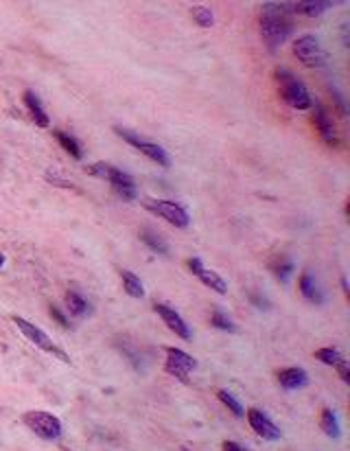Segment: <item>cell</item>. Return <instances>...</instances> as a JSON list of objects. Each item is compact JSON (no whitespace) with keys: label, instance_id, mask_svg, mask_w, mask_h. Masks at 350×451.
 Wrapping results in <instances>:
<instances>
[{"label":"cell","instance_id":"cell-31","mask_svg":"<svg viewBox=\"0 0 350 451\" xmlns=\"http://www.w3.org/2000/svg\"><path fill=\"white\" fill-rule=\"evenodd\" d=\"M252 303H256V305H258L261 309H263V307H265V309H267V307H270V303H267V300H265V298L261 300L258 296H252Z\"/></svg>","mask_w":350,"mask_h":451},{"label":"cell","instance_id":"cell-24","mask_svg":"<svg viewBox=\"0 0 350 451\" xmlns=\"http://www.w3.org/2000/svg\"><path fill=\"white\" fill-rule=\"evenodd\" d=\"M217 399L228 407V410L237 416V419H243L245 416V410L243 405L239 403V399H235V395H230L228 390H217Z\"/></svg>","mask_w":350,"mask_h":451},{"label":"cell","instance_id":"cell-4","mask_svg":"<svg viewBox=\"0 0 350 451\" xmlns=\"http://www.w3.org/2000/svg\"><path fill=\"white\" fill-rule=\"evenodd\" d=\"M11 320H13V325L20 329V333H23L29 342H33V344H35L37 349H42L44 353H49V355L61 359L64 363H73V359L66 355V351L61 349V347H57L55 342H53L42 329L33 325V322H29V320H25V318H20V315H13Z\"/></svg>","mask_w":350,"mask_h":451},{"label":"cell","instance_id":"cell-22","mask_svg":"<svg viewBox=\"0 0 350 451\" xmlns=\"http://www.w3.org/2000/svg\"><path fill=\"white\" fill-rule=\"evenodd\" d=\"M53 136L57 138V143L66 149V152L75 158V160H81V156H84V152H81V145L70 136V134H66V132H59V130H55L53 132Z\"/></svg>","mask_w":350,"mask_h":451},{"label":"cell","instance_id":"cell-19","mask_svg":"<svg viewBox=\"0 0 350 451\" xmlns=\"http://www.w3.org/2000/svg\"><path fill=\"white\" fill-rule=\"evenodd\" d=\"M120 281H123V287H125L127 296H132V298H145V285L140 283V278L134 272L123 270L120 272Z\"/></svg>","mask_w":350,"mask_h":451},{"label":"cell","instance_id":"cell-27","mask_svg":"<svg viewBox=\"0 0 350 451\" xmlns=\"http://www.w3.org/2000/svg\"><path fill=\"white\" fill-rule=\"evenodd\" d=\"M211 325L215 327V329H219V331H228V333H235L237 331V327H235V322L225 315L223 311H213V315H211Z\"/></svg>","mask_w":350,"mask_h":451},{"label":"cell","instance_id":"cell-1","mask_svg":"<svg viewBox=\"0 0 350 451\" xmlns=\"http://www.w3.org/2000/svg\"><path fill=\"white\" fill-rule=\"evenodd\" d=\"M294 20L287 3H267L261 7V35L272 51L292 35Z\"/></svg>","mask_w":350,"mask_h":451},{"label":"cell","instance_id":"cell-11","mask_svg":"<svg viewBox=\"0 0 350 451\" xmlns=\"http://www.w3.org/2000/svg\"><path fill=\"white\" fill-rule=\"evenodd\" d=\"M187 265H189V270L193 272V276H197L199 283H204L206 287H211V289L217 291V294H225V291H228V283H225V278L219 276L215 270L204 267V263H201L199 256H191V259L187 261Z\"/></svg>","mask_w":350,"mask_h":451},{"label":"cell","instance_id":"cell-14","mask_svg":"<svg viewBox=\"0 0 350 451\" xmlns=\"http://www.w3.org/2000/svg\"><path fill=\"white\" fill-rule=\"evenodd\" d=\"M287 5H289L292 13H302V16H308V18H318V16H322L326 9H331L337 3H331V0H304V3H287Z\"/></svg>","mask_w":350,"mask_h":451},{"label":"cell","instance_id":"cell-12","mask_svg":"<svg viewBox=\"0 0 350 451\" xmlns=\"http://www.w3.org/2000/svg\"><path fill=\"white\" fill-rule=\"evenodd\" d=\"M154 309H156V313L162 318V322L164 325H167L177 337H182V339H187V342H191L193 339V333H191V329H189V325L187 322H184V318L173 309V307H169V305H164V303H156L154 305Z\"/></svg>","mask_w":350,"mask_h":451},{"label":"cell","instance_id":"cell-28","mask_svg":"<svg viewBox=\"0 0 350 451\" xmlns=\"http://www.w3.org/2000/svg\"><path fill=\"white\" fill-rule=\"evenodd\" d=\"M51 318L57 322V325H59L61 329H68V318H66L64 313H61L57 307H53V305H51Z\"/></svg>","mask_w":350,"mask_h":451},{"label":"cell","instance_id":"cell-30","mask_svg":"<svg viewBox=\"0 0 350 451\" xmlns=\"http://www.w3.org/2000/svg\"><path fill=\"white\" fill-rule=\"evenodd\" d=\"M221 449H223V451H248V449L241 447V445L235 443V440H225V443L221 445Z\"/></svg>","mask_w":350,"mask_h":451},{"label":"cell","instance_id":"cell-17","mask_svg":"<svg viewBox=\"0 0 350 451\" xmlns=\"http://www.w3.org/2000/svg\"><path fill=\"white\" fill-rule=\"evenodd\" d=\"M300 294L308 300V303H313V305H322L324 303V294H322V289H320V285L315 283V278L308 274V272H304L302 276H300Z\"/></svg>","mask_w":350,"mask_h":451},{"label":"cell","instance_id":"cell-32","mask_svg":"<svg viewBox=\"0 0 350 451\" xmlns=\"http://www.w3.org/2000/svg\"><path fill=\"white\" fill-rule=\"evenodd\" d=\"M5 261H7V256H5L3 252H0V270H3V267H5Z\"/></svg>","mask_w":350,"mask_h":451},{"label":"cell","instance_id":"cell-5","mask_svg":"<svg viewBox=\"0 0 350 451\" xmlns=\"http://www.w3.org/2000/svg\"><path fill=\"white\" fill-rule=\"evenodd\" d=\"M142 208H145L147 212L156 215V217L169 222L171 226L175 228H187L191 224V215L189 210L184 208L182 204L177 202H171V200H142Z\"/></svg>","mask_w":350,"mask_h":451},{"label":"cell","instance_id":"cell-29","mask_svg":"<svg viewBox=\"0 0 350 451\" xmlns=\"http://www.w3.org/2000/svg\"><path fill=\"white\" fill-rule=\"evenodd\" d=\"M335 368H337V373H339L342 381H344V383H350V371H348V363H346V359H344V361H339Z\"/></svg>","mask_w":350,"mask_h":451},{"label":"cell","instance_id":"cell-33","mask_svg":"<svg viewBox=\"0 0 350 451\" xmlns=\"http://www.w3.org/2000/svg\"><path fill=\"white\" fill-rule=\"evenodd\" d=\"M180 451H189V449H180Z\"/></svg>","mask_w":350,"mask_h":451},{"label":"cell","instance_id":"cell-20","mask_svg":"<svg viewBox=\"0 0 350 451\" xmlns=\"http://www.w3.org/2000/svg\"><path fill=\"white\" fill-rule=\"evenodd\" d=\"M320 427L324 429V434L328 438H339L342 436V427H339V421L335 416L333 410H322V416H320Z\"/></svg>","mask_w":350,"mask_h":451},{"label":"cell","instance_id":"cell-23","mask_svg":"<svg viewBox=\"0 0 350 451\" xmlns=\"http://www.w3.org/2000/svg\"><path fill=\"white\" fill-rule=\"evenodd\" d=\"M315 359H320L322 363H326V366H333L335 368L339 361H344V355L335 347H324V349L315 351Z\"/></svg>","mask_w":350,"mask_h":451},{"label":"cell","instance_id":"cell-10","mask_svg":"<svg viewBox=\"0 0 350 451\" xmlns=\"http://www.w3.org/2000/svg\"><path fill=\"white\" fill-rule=\"evenodd\" d=\"M86 171L90 176L94 178H101V180H108L112 184V188H123V186H134V178L130 174H125V171L116 169L114 164H108V162H94V164H88Z\"/></svg>","mask_w":350,"mask_h":451},{"label":"cell","instance_id":"cell-9","mask_svg":"<svg viewBox=\"0 0 350 451\" xmlns=\"http://www.w3.org/2000/svg\"><path fill=\"white\" fill-rule=\"evenodd\" d=\"M245 419H248L250 427L254 429V434H258L263 440H280L282 438L280 427L265 412H261L258 407H250V410H245Z\"/></svg>","mask_w":350,"mask_h":451},{"label":"cell","instance_id":"cell-15","mask_svg":"<svg viewBox=\"0 0 350 451\" xmlns=\"http://www.w3.org/2000/svg\"><path fill=\"white\" fill-rule=\"evenodd\" d=\"M23 101H25L27 110H29V114H31V119H33V123L37 127H49L51 125V119H49L46 110L42 107V103H39V99H37V95L33 90H27L23 95Z\"/></svg>","mask_w":350,"mask_h":451},{"label":"cell","instance_id":"cell-8","mask_svg":"<svg viewBox=\"0 0 350 451\" xmlns=\"http://www.w3.org/2000/svg\"><path fill=\"white\" fill-rule=\"evenodd\" d=\"M167 351V361H164V371L171 377H175L182 383H191V373L197 368V359L191 357L189 353H184L175 347H164Z\"/></svg>","mask_w":350,"mask_h":451},{"label":"cell","instance_id":"cell-3","mask_svg":"<svg viewBox=\"0 0 350 451\" xmlns=\"http://www.w3.org/2000/svg\"><path fill=\"white\" fill-rule=\"evenodd\" d=\"M23 423L42 440H57V438H61V434H64V425H61V421L53 412H46V410L25 412Z\"/></svg>","mask_w":350,"mask_h":451},{"label":"cell","instance_id":"cell-25","mask_svg":"<svg viewBox=\"0 0 350 451\" xmlns=\"http://www.w3.org/2000/svg\"><path fill=\"white\" fill-rule=\"evenodd\" d=\"M191 16H193V20L201 29H211L215 25V16H213V11L208 7H193Z\"/></svg>","mask_w":350,"mask_h":451},{"label":"cell","instance_id":"cell-2","mask_svg":"<svg viewBox=\"0 0 350 451\" xmlns=\"http://www.w3.org/2000/svg\"><path fill=\"white\" fill-rule=\"evenodd\" d=\"M276 81H278V92L287 105L294 107V110H311L315 101L308 95L306 85L294 73H289L287 68H278Z\"/></svg>","mask_w":350,"mask_h":451},{"label":"cell","instance_id":"cell-26","mask_svg":"<svg viewBox=\"0 0 350 451\" xmlns=\"http://www.w3.org/2000/svg\"><path fill=\"white\" fill-rule=\"evenodd\" d=\"M294 270H296V265H294L289 259H285V256H282V259H278V261L272 265V272L276 274V278H278L280 283H287V281H289V276L294 274Z\"/></svg>","mask_w":350,"mask_h":451},{"label":"cell","instance_id":"cell-21","mask_svg":"<svg viewBox=\"0 0 350 451\" xmlns=\"http://www.w3.org/2000/svg\"><path fill=\"white\" fill-rule=\"evenodd\" d=\"M66 307H68V311H70L73 315H77V318L90 313V305L86 303V298L81 296V294H77V291H73V289L66 291Z\"/></svg>","mask_w":350,"mask_h":451},{"label":"cell","instance_id":"cell-18","mask_svg":"<svg viewBox=\"0 0 350 451\" xmlns=\"http://www.w3.org/2000/svg\"><path fill=\"white\" fill-rule=\"evenodd\" d=\"M140 241L145 243L149 250H154L156 254H160V256H167L169 254V243L164 241V237L162 234H158L156 230H142L140 232Z\"/></svg>","mask_w":350,"mask_h":451},{"label":"cell","instance_id":"cell-16","mask_svg":"<svg viewBox=\"0 0 350 451\" xmlns=\"http://www.w3.org/2000/svg\"><path fill=\"white\" fill-rule=\"evenodd\" d=\"M278 383L285 390H300L308 385V375L302 368H285L278 373Z\"/></svg>","mask_w":350,"mask_h":451},{"label":"cell","instance_id":"cell-7","mask_svg":"<svg viewBox=\"0 0 350 451\" xmlns=\"http://www.w3.org/2000/svg\"><path fill=\"white\" fill-rule=\"evenodd\" d=\"M294 55L304 64L306 68H322V66H326V61H328V55L322 49L320 40L315 35L298 37L296 44H294Z\"/></svg>","mask_w":350,"mask_h":451},{"label":"cell","instance_id":"cell-13","mask_svg":"<svg viewBox=\"0 0 350 451\" xmlns=\"http://www.w3.org/2000/svg\"><path fill=\"white\" fill-rule=\"evenodd\" d=\"M315 112H313V125L318 127L320 136L324 138V143L328 145H337L339 138H337V130H335V123L331 119V114L326 112V107L320 105V103H313Z\"/></svg>","mask_w":350,"mask_h":451},{"label":"cell","instance_id":"cell-6","mask_svg":"<svg viewBox=\"0 0 350 451\" xmlns=\"http://www.w3.org/2000/svg\"><path fill=\"white\" fill-rule=\"evenodd\" d=\"M114 132L125 140V143H130L134 149H138L140 154H145L149 160H154L156 164H160V167H171V156L167 154V149L164 147H160L158 143H151V140H145V138H140L138 134H134V132H130L127 127H120V125H116L114 127Z\"/></svg>","mask_w":350,"mask_h":451}]
</instances>
